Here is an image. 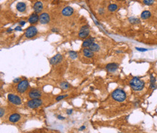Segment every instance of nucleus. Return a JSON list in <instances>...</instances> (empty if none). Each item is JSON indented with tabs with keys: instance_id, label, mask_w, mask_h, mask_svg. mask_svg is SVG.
<instances>
[{
	"instance_id": "f257e3e1",
	"label": "nucleus",
	"mask_w": 157,
	"mask_h": 133,
	"mask_svg": "<svg viewBox=\"0 0 157 133\" xmlns=\"http://www.w3.org/2000/svg\"><path fill=\"white\" fill-rule=\"evenodd\" d=\"M130 86L134 91H140L145 86V82L140 78L136 77L130 81Z\"/></svg>"
},
{
	"instance_id": "f03ea898",
	"label": "nucleus",
	"mask_w": 157,
	"mask_h": 133,
	"mask_svg": "<svg viewBox=\"0 0 157 133\" xmlns=\"http://www.w3.org/2000/svg\"><path fill=\"white\" fill-rule=\"evenodd\" d=\"M111 97L114 100L118 102L124 101L127 98L126 93L121 88H117L111 93Z\"/></svg>"
},
{
	"instance_id": "7ed1b4c3",
	"label": "nucleus",
	"mask_w": 157,
	"mask_h": 133,
	"mask_svg": "<svg viewBox=\"0 0 157 133\" xmlns=\"http://www.w3.org/2000/svg\"><path fill=\"white\" fill-rule=\"evenodd\" d=\"M28 80H21L17 86V91L20 93H25L28 88Z\"/></svg>"
},
{
	"instance_id": "20e7f679",
	"label": "nucleus",
	"mask_w": 157,
	"mask_h": 133,
	"mask_svg": "<svg viewBox=\"0 0 157 133\" xmlns=\"http://www.w3.org/2000/svg\"><path fill=\"white\" fill-rule=\"evenodd\" d=\"M42 101L40 99H31L29 101H28L27 105L30 108H38L42 105Z\"/></svg>"
},
{
	"instance_id": "39448f33",
	"label": "nucleus",
	"mask_w": 157,
	"mask_h": 133,
	"mask_svg": "<svg viewBox=\"0 0 157 133\" xmlns=\"http://www.w3.org/2000/svg\"><path fill=\"white\" fill-rule=\"evenodd\" d=\"M7 99L10 103H12L15 105H20L22 103L21 99L19 97V96H17L15 94H12V93L8 94Z\"/></svg>"
},
{
	"instance_id": "423d86ee",
	"label": "nucleus",
	"mask_w": 157,
	"mask_h": 133,
	"mask_svg": "<svg viewBox=\"0 0 157 133\" xmlns=\"http://www.w3.org/2000/svg\"><path fill=\"white\" fill-rule=\"evenodd\" d=\"M37 32H38V30L35 26H30L26 30L25 35L26 36V38L31 39L33 37H34V36L37 34Z\"/></svg>"
},
{
	"instance_id": "0eeeda50",
	"label": "nucleus",
	"mask_w": 157,
	"mask_h": 133,
	"mask_svg": "<svg viewBox=\"0 0 157 133\" xmlns=\"http://www.w3.org/2000/svg\"><path fill=\"white\" fill-rule=\"evenodd\" d=\"M41 95H42L41 91L39 90H37V89H32L28 93L29 98H30L31 99H39L41 96Z\"/></svg>"
},
{
	"instance_id": "6e6552de",
	"label": "nucleus",
	"mask_w": 157,
	"mask_h": 133,
	"mask_svg": "<svg viewBox=\"0 0 157 133\" xmlns=\"http://www.w3.org/2000/svg\"><path fill=\"white\" fill-rule=\"evenodd\" d=\"M62 59H63L62 56L61 54H57V55L54 56L53 57H51V58L50 59V61H49V62H50V64H52V65H56V64L60 63V62L62 61Z\"/></svg>"
},
{
	"instance_id": "1a4fd4ad",
	"label": "nucleus",
	"mask_w": 157,
	"mask_h": 133,
	"mask_svg": "<svg viewBox=\"0 0 157 133\" xmlns=\"http://www.w3.org/2000/svg\"><path fill=\"white\" fill-rule=\"evenodd\" d=\"M50 20V18H49V15L44 13H42L40 16H39V22L41 23V24H47Z\"/></svg>"
},
{
	"instance_id": "9d476101",
	"label": "nucleus",
	"mask_w": 157,
	"mask_h": 133,
	"mask_svg": "<svg viewBox=\"0 0 157 133\" xmlns=\"http://www.w3.org/2000/svg\"><path fill=\"white\" fill-rule=\"evenodd\" d=\"M119 65L117 63H109L106 66V69L109 72H115L117 70Z\"/></svg>"
},
{
	"instance_id": "9b49d317",
	"label": "nucleus",
	"mask_w": 157,
	"mask_h": 133,
	"mask_svg": "<svg viewBox=\"0 0 157 133\" xmlns=\"http://www.w3.org/2000/svg\"><path fill=\"white\" fill-rule=\"evenodd\" d=\"M73 12H74V10L71 7H66L62 9V13L64 16L69 17V16H71L72 15Z\"/></svg>"
},
{
	"instance_id": "f8f14e48",
	"label": "nucleus",
	"mask_w": 157,
	"mask_h": 133,
	"mask_svg": "<svg viewBox=\"0 0 157 133\" xmlns=\"http://www.w3.org/2000/svg\"><path fill=\"white\" fill-rule=\"evenodd\" d=\"M89 32H90V30L88 28V27L87 26H85V27L84 26V27H83L81 28V31L79 33V36H80L81 38H83V39L86 38L87 36L89 35Z\"/></svg>"
},
{
	"instance_id": "ddd939ff",
	"label": "nucleus",
	"mask_w": 157,
	"mask_h": 133,
	"mask_svg": "<svg viewBox=\"0 0 157 133\" xmlns=\"http://www.w3.org/2000/svg\"><path fill=\"white\" fill-rule=\"evenodd\" d=\"M38 20H39L38 15L36 13H33L28 18V22L30 24H35L38 21Z\"/></svg>"
},
{
	"instance_id": "4468645a",
	"label": "nucleus",
	"mask_w": 157,
	"mask_h": 133,
	"mask_svg": "<svg viewBox=\"0 0 157 133\" xmlns=\"http://www.w3.org/2000/svg\"><path fill=\"white\" fill-rule=\"evenodd\" d=\"M20 119V115L19 114H13L9 117V121L12 123H15Z\"/></svg>"
},
{
	"instance_id": "2eb2a0df",
	"label": "nucleus",
	"mask_w": 157,
	"mask_h": 133,
	"mask_svg": "<svg viewBox=\"0 0 157 133\" xmlns=\"http://www.w3.org/2000/svg\"><path fill=\"white\" fill-rule=\"evenodd\" d=\"M33 9H34L36 13H40L43 9V4L41 2H37L34 6H33Z\"/></svg>"
},
{
	"instance_id": "dca6fc26",
	"label": "nucleus",
	"mask_w": 157,
	"mask_h": 133,
	"mask_svg": "<svg viewBox=\"0 0 157 133\" xmlns=\"http://www.w3.org/2000/svg\"><path fill=\"white\" fill-rule=\"evenodd\" d=\"M94 40H95V39L93 37H91V38L85 40L83 43V47H90V46H91L93 43H94L93 42Z\"/></svg>"
},
{
	"instance_id": "f3484780",
	"label": "nucleus",
	"mask_w": 157,
	"mask_h": 133,
	"mask_svg": "<svg viewBox=\"0 0 157 133\" xmlns=\"http://www.w3.org/2000/svg\"><path fill=\"white\" fill-rule=\"evenodd\" d=\"M16 8L20 12V13H22V12H24L26 9V4L23 2H19L16 5Z\"/></svg>"
},
{
	"instance_id": "a211bd4d",
	"label": "nucleus",
	"mask_w": 157,
	"mask_h": 133,
	"mask_svg": "<svg viewBox=\"0 0 157 133\" xmlns=\"http://www.w3.org/2000/svg\"><path fill=\"white\" fill-rule=\"evenodd\" d=\"M83 54L85 57H88V58H91L93 56V52L89 49H83Z\"/></svg>"
},
{
	"instance_id": "6ab92c4d",
	"label": "nucleus",
	"mask_w": 157,
	"mask_h": 133,
	"mask_svg": "<svg viewBox=\"0 0 157 133\" xmlns=\"http://www.w3.org/2000/svg\"><path fill=\"white\" fill-rule=\"evenodd\" d=\"M151 14L150 12L145 10V11H143V13H141L140 17L143 20H146V19H149L151 17Z\"/></svg>"
},
{
	"instance_id": "aec40b11",
	"label": "nucleus",
	"mask_w": 157,
	"mask_h": 133,
	"mask_svg": "<svg viewBox=\"0 0 157 133\" xmlns=\"http://www.w3.org/2000/svg\"><path fill=\"white\" fill-rule=\"evenodd\" d=\"M89 49H91L93 52H96V51H99L100 46H99L97 43H93L91 46H90Z\"/></svg>"
},
{
	"instance_id": "412c9836",
	"label": "nucleus",
	"mask_w": 157,
	"mask_h": 133,
	"mask_svg": "<svg viewBox=\"0 0 157 133\" xmlns=\"http://www.w3.org/2000/svg\"><path fill=\"white\" fill-rule=\"evenodd\" d=\"M150 88H152V89H155L156 87V78L152 75H151L150 76Z\"/></svg>"
},
{
	"instance_id": "4be33fe9",
	"label": "nucleus",
	"mask_w": 157,
	"mask_h": 133,
	"mask_svg": "<svg viewBox=\"0 0 157 133\" xmlns=\"http://www.w3.org/2000/svg\"><path fill=\"white\" fill-rule=\"evenodd\" d=\"M59 86H60V87H61L62 89H64V90L68 89V88H70V85L68 82H62L59 84Z\"/></svg>"
},
{
	"instance_id": "5701e85b",
	"label": "nucleus",
	"mask_w": 157,
	"mask_h": 133,
	"mask_svg": "<svg viewBox=\"0 0 157 133\" xmlns=\"http://www.w3.org/2000/svg\"><path fill=\"white\" fill-rule=\"evenodd\" d=\"M129 22L131 23V24H139L140 22V20L136 18V17H130L128 19Z\"/></svg>"
},
{
	"instance_id": "b1692460",
	"label": "nucleus",
	"mask_w": 157,
	"mask_h": 133,
	"mask_svg": "<svg viewBox=\"0 0 157 133\" xmlns=\"http://www.w3.org/2000/svg\"><path fill=\"white\" fill-rule=\"evenodd\" d=\"M117 8H118V7H117V5L115 4H109V7H108V9H109V11H110V12H115V11H116V10L117 9Z\"/></svg>"
},
{
	"instance_id": "393cba45",
	"label": "nucleus",
	"mask_w": 157,
	"mask_h": 133,
	"mask_svg": "<svg viewBox=\"0 0 157 133\" xmlns=\"http://www.w3.org/2000/svg\"><path fill=\"white\" fill-rule=\"evenodd\" d=\"M69 55H70V57L72 59H75L77 57V52L75 51H69Z\"/></svg>"
},
{
	"instance_id": "a878e982",
	"label": "nucleus",
	"mask_w": 157,
	"mask_h": 133,
	"mask_svg": "<svg viewBox=\"0 0 157 133\" xmlns=\"http://www.w3.org/2000/svg\"><path fill=\"white\" fill-rule=\"evenodd\" d=\"M143 3L145 5L150 6V5H152L154 3V0H143Z\"/></svg>"
},
{
	"instance_id": "bb28decb",
	"label": "nucleus",
	"mask_w": 157,
	"mask_h": 133,
	"mask_svg": "<svg viewBox=\"0 0 157 133\" xmlns=\"http://www.w3.org/2000/svg\"><path fill=\"white\" fill-rule=\"evenodd\" d=\"M67 96H68V95H67V94L62 95H59V96H57V98H56V101H59L60 100H62V99H63L67 97Z\"/></svg>"
},
{
	"instance_id": "cd10ccee",
	"label": "nucleus",
	"mask_w": 157,
	"mask_h": 133,
	"mask_svg": "<svg viewBox=\"0 0 157 133\" xmlns=\"http://www.w3.org/2000/svg\"><path fill=\"white\" fill-rule=\"evenodd\" d=\"M136 49L138 51H141V52H145V51H147L148 49H144V48H139V47H136Z\"/></svg>"
},
{
	"instance_id": "c85d7f7f",
	"label": "nucleus",
	"mask_w": 157,
	"mask_h": 133,
	"mask_svg": "<svg viewBox=\"0 0 157 133\" xmlns=\"http://www.w3.org/2000/svg\"><path fill=\"white\" fill-rule=\"evenodd\" d=\"M4 114V109L3 108H0V116L2 117Z\"/></svg>"
},
{
	"instance_id": "c756f323",
	"label": "nucleus",
	"mask_w": 157,
	"mask_h": 133,
	"mask_svg": "<svg viewBox=\"0 0 157 133\" xmlns=\"http://www.w3.org/2000/svg\"><path fill=\"white\" fill-rule=\"evenodd\" d=\"M72 112H73L72 109H67V114H69V115H70V114L72 113Z\"/></svg>"
},
{
	"instance_id": "7c9ffc66",
	"label": "nucleus",
	"mask_w": 157,
	"mask_h": 133,
	"mask_svg": "<svg viewBox=\"0 0 157 133\" xmlns=\"http://www.w3.org/2000/svg\"><path fill=\"white\" fill-rule=\"evenodd\" d=\"M57 118H58L59 120H64V119H65L64 116H61V115H58V116H57Z\"/></svg>"
},
{
	"instance_id": "2f4dec72",
	"label": "nucleus",
	"mask_w": 157,
	"mask_h": 133,
	"mask_svg": "<svg viewBox=\"0 0 157 133\" xmlns=\"http://www.w3.org/2000/svg\"><path fill=\"white\" fill-rule=\"evenodd\" d=\"M20 81H21V79H20V78H17V79H15V80H13L14 82H20Z\"/></svg>"
},
{
	"instance_id": "473e14b6",
	"label": "nucleus",
	"mask_w": 157,
	"mask_h": 133,
	"mask_svg": "<svg viewBox=\"0 0 157 133\" xmlns=\"http://www.w3.org/2000/svg\"><path fill=\"white\" fill-rule=\"evenodd\" d=\"M15 30H20V31H22V28H21V26H17V27L15 28Z\"/></svg>"
},
{
	"instance_id": "72a5a7b5",
	"label": "nucleus",
	"mask_w": 157,
	"mask_h": 133,
	"mask_svg": "<svg viewBox=\"0 0 157 133\" xmlns=\"http://www.w3.org/2000/svg\"><path fill=\"white\" fill-rule=\"evenodd\" d=\"M25 24V22H24V21H22V22H20V25L21 26H24Z\"/></svg>"
},
{
	"instance_id": "f704fd0d",
	"label": "nucleus",
	"mask_w": 157,
	"mask_h": 133,
	"mask_svg": "<svg viewBox=\"0 0 157 133\" xmlns=\"http://www.w3.org/2000/svg\"><path fill=\"white\" fill-rule=\"evenodd\" d=\"M85 129V126H82V127H81V128L79 129V130L82 131V130H83V129Z\"/></svg>"
},
{
	"instance_id": "c9c22d12",
	"label": "nucleus",
	"mask_w": 157,
	"mask_h": 133,
	"mask_svg": "<svg viewBox=\"0 0 157 133\" xmlns=\"http://www.w3.org/2000/svg\"><path fill=\"white\" fill-rule=\"evenodd\" d=\"M12 30H13L10 28V29H8V30H7V32H8V33H10V32L12 31Z\"/></svg>"
}]
</instances>
